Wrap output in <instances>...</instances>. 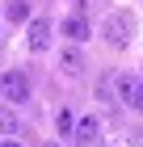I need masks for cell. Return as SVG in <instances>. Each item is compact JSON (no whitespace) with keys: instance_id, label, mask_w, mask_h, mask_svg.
Wrapping results in <instances>:
<instances>
[{"instance_id":"11","label":"cell","mask_w":143,"mask_h":147,"mask_svg":"<svg viewBox=\"0 0 143 147\" xmlns=\"http://www.w3.org/2000/svg\"><path fill=\"white\" fill-rule=\"evenodd\" d=\"M0 147H21V143H13V139H4V143H0Z\"/></svg>"},{"instance_id":"2","label":"cell","mask_w":143,"mask_h":147,"mask_svg":"<svg viewBox=\"0 0 143 147\" xmlns=\"http://www.w3.org/2000/svg\"><path fill=\"white\" fill-rule=\"evenodd\" d=\"M131 34H135V17L126 9H118V13L105 17V42H110V46H126Z\"/></svg>"},{"instance_id":"10","label":"cell","mask_w":143,"mask_h":147,"mask_svg":"<svg viewBox=\"0 0 143 147\" xmlns=\"http://www.w3.org/2000/svg\"><path fill=\"white\" fill-rule=\"evenodd\" d=\"M114 147H135V143H131V139H126V135H122V139H118V143H114Z\"/></svg>"},{"instance_id":"13","label":"cell","mask_w":143,"mask_h":147,"mask_svg":"<svg viewBox=\"0 0 143 147\" xmlns=\"http://www.w3.org/2000/svg\"><path fill=\"white\" fill-rule=\"evenodd\" d=\"M51 147H59V143H51Z\"/></svg>"},{"instance_id":"9","label":"cell","mask_w":143,"mask_h":147,"mask_svg":"<svg viewBox=\"0 0 143 147\" xmlns=\"http://www.w3.org/2000/svg\"><path fill=\"white\" fill-rule=\"evenodd\" d=\"M72 126H76V118L67 109H59V135H72Z\"/></svg>"},{"instance_id":"4","label":"cell","mask_w":143,"mask_h":147,"mask_svg":"<svg viewBox=\"0 0 143 147\" xmlns=\"http://www.w3.org/2000/svg\"><path fill=\"white\" fill-rule=\"evenodd\" d=\"M114 84H118V105H126V109H143V88H139L135 76H118Z\"/></svg>"},{"instance_id":"7","label":"cell","mask_w":143,"mask_h":147,"mask_svg":"<svg viewBox=\"0 0 143 147\" xmlns=\"http://www.w3.org/2000/svg\"><path fill=\"white\" fill-rule=\"evenodd\" d=\"M0 135H21V122H17L13 105H0Z\"/></svg>"},{"instance_id":"12","label":"cell","mask_w":143,"mask_h":147,"mask_svg":"<svg viewBox=\"0 0 143 147\" xmlns=\"http://www.w3.org/2000/svg\"><path fill=\"white\" fill-rule=\"evenodd\" d=\"M139 88H143V80H139Z\"/></svg>"},{"instance_id":"5","label":"cell","mask_w":143,"mask_h":147,"mask_svg":"<svg viewBox=\"0 0 143 147\" xmlns=\"http://www.w3.org/2000/svg\"><path fill=\"white\" fill-rule=\"evenodd\" d=\"M72 139H76V143H84V147H93V143H97V118L76 122V126H72Z\"/></svg>"},{"instance_id":"8","label":"cell","mask_w":143,"mask_h":147,"mask_svg":"<svg viewBox=\"0 0 143 147\" xmlns=\"http://www.w3.org/2000/svg\"><path fill=\"white\" fill-rule=\"evenodd\" d=\"M63 71L67 76H80V71H84V55H80V51H63Z\"/></svg>"},{"instance_id":"6","label":"cell","mask_w":143,"mask_h":147,"mask_svg":"<svg viewBox=\"0 0 143 147\" xmlns=\"http://www.w3.org/2000/svg\"><path fill=\"white\" fill-rule=\"evenodd\" d=\"M63 34L72 38V42H84V38H93V30H88L84 17H67V21H63Z\"/></svg>"},{"instance_id":"3","label":"cell","mask_w":143,"mask_h":147,"mask_svg":"<svg viewBox=\"0 0 143 147\" xmlns=\"http://www.w3.org/2000/svg\"><path fill=\"white\" fill-rule=\"evenodd\" d=\"M51 34H55V30H51V21H46V17H34L30 30H25V46L38 55V51H46V46H51Z\"/></svg>"},{"instance_id":"1","label":"cell","mask_w":143,"mask_h":147,"mask_svg":"<svg viewBox=\"0 0 143 147\" xmlns=\"http://www.w3.org/2000/svg\"><path fill=\"white\" fill-rule=\"evenodd\" d=\"M0 101L4 105H25L30 101V76L25 71H4L0 76Z\"/></svg>"}]
</instances>
